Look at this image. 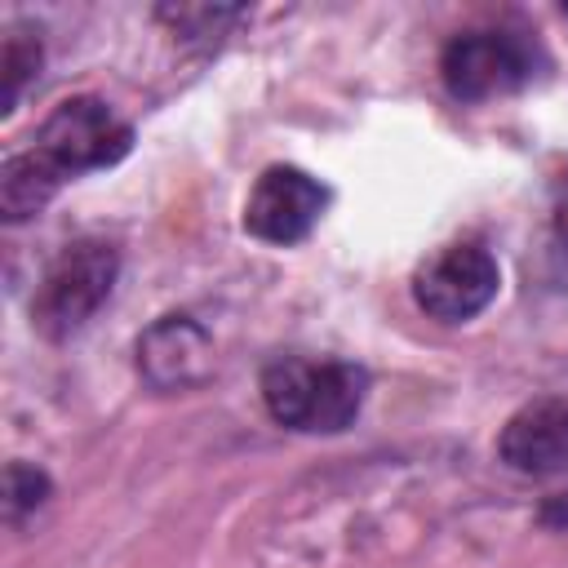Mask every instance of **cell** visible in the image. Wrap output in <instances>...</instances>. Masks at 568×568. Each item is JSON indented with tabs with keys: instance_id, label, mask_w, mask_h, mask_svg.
I'll return each mask as SVG.
<instances>
[{
	"instance_id": "cell-1",
	"label": "cell",
	"mask_w": 568,
	"mask_h": 568,
	"mask_svg": "<svg viewBox=\"0 0 568 568\" xmlns=\"http://www.w3.org/2000/svg\"><path fill=\"white\" fill-rule=\"evenodd\" d=\"M257 390L280 426L302 435H337L359 417L368 399V373L346 359L284 355L262 368Z\"/></svg>"
},
{
	"instance_id": "cell-2",
	"label": "cell",
	"mask_w": 568,
	"mask_h": 568,
	"mask_svg": "<svg viewBox=\"0 0 568 568\" xmlns=\"http://www.w3.org/2000/svg\"><path fill=\"white\" fill-rule=\"evenodd\" d=\"M115 280H120V248L111 240H93V235L71 240L40 275V288L31 297V324L53 342L75 337L106 306Z\"/></svg>"
},
{
	"instance_id": "cell-3",
	"label": "cell",
	"mask_w": 568,
	"mask_h": 568,
	"mask_svg": "<svg viewBox=\"0 0 568 568\" xmlns=\"http://www.w3.org/2000/svg\"><path fill=\"white\" fill-rule=\"evenodd\" d=\"M133 146V124L124 115H115L111 102L102 98H67L58 102L44 124L36 129L31 138V155L58 178H80V173H93V169H111L129 155Z\"/></svg>"
},
{
	"instance_id": "cell-4",
	"label": "cell",
	"mask_w": 568,
	"mask_h": 568,
	"mask_svg": "<svg viewBox=\"0 0 568 568\" xmlns=\"http://www.w3.org/2000/svg\"><path fill=\"white\" fill-rule=\"evenodd\" d=\"M541 58L519 31H462L439 53V80L457 102H488L532 84Z\"/></svg>"
},
{
	"instance_id": "cell-5",
	"label": "cell",
	"mask_w": 568,
	"mask_h": 568,
	"mask_svg": "<svg viewBox=\"0 0 568 568\" xmlns=\"http://www.w3.org/2000/svg\"><path fill=\"white\" fill-rule=\"evenodd\" d=\"M497 288H501V266L475 240H462V244L439 248L413 275V302L430 320H439V324H466V320H475L497 297Z\"/></svg>"
},
{
	"instance_id": "cell-6",
	"label": "cell",
	"mask_w": 568,
	"mask_h": 568,
	"mask_svg": "<svg viewBox=\"0 0 568 568\" xmlns=\"http://www.w3.org/2000/svg\"><path fill=\"white\" fill-rule=\"evenodd\" d=\"M328 209V186L297 164H271L244 200V231L262 244H297Z\"/></svg>"
},
{
	"instance_id": "cell-7",
	"label": "cell",
	"mask_w": 568,
	"mask_h": 568,
	"mask_svg": "<svg viewBox=\"0 0 568 568\" xmlns=\"http://www.w3.org/2000/svg\"><path fill=\"white\" fill-rule=\"evenodd\" d=\"M217 368L209 328L195 315H160L138 337V373L151 390H191L204 386Z\"/></svg>"
},
{
	"instance_id": "cell-8",
	"label": "cell",
	"mask_w": 568,
	"mask_h": 568,
	"mask_svg": "<svg viewBox=\"0 0 568 568\" xmlns=\"http://www.w3.org/2000/svg\"><path fill=\"white\" fill-rule=\"evenodd\" d=\"M497 457L519 475H555L568 466V399L541 395L515 408L497 435Z\"/></svg>"
},
{
	"instance_id": "cell-9",
	"label": "cell",
	"mask_w": 568,
	"mask_h": 568,
	"mask_svg": "<svg viewBox=\"0 0 568 568\" xmlns=\"http://www.w3.org/2000/svg\"><path fill=\"white\" fill-rule=\"evenodd\" d=\"M58 186L62 182L31 151H13L4 160V169H0V213H4V222L18 226V222L36 217L58 195Z\"/></svg>"
},
{
	"instance_id": "cell-10",
	"label": "cell",
	"mask_w": 568,
	"mask_h": 568,
	"mask_svg": "<svg viewBox=\"0 0 568 568\" xmlns=\"http://www.w3.org/2000/svg\"><path fill=\"white\" fill-rule=\"evenodd\" d=\"M49 497H53V479H49L36 462L13 457V462L4 466V519H9V524H22V519L36 515Z\"/></svg>"
},
{
	"instance_id": "cell-11",
	"label": "cell",
	"mask_w": 568,
	"mask_h": 568,
	"mask_svg": "<svg viewBox=\"0 0 568 568\" xmlns=\"http://www.w3.org/2000/svg\"><path fill=\"white\" fill-rule=\"evenodd\" d=\"M0 67H4V111H13L27 93V84L40 75V40L31 31H9L4 36V53H0Z\"/></svg>"
},
{
	"instance_id": "cell-12",
	"label": "cell",
	"mask_w": 568,
	"mask_h": 568,
	"mask_svg": "<svg viewBox=\"0 0 568 568\" xmlns=\"http://www.w3.org/2000/svg\"><path fill=\"white\" fill-rule=\"evenodd\" d=\"M160 18H164L186 44H213V40L222 36V27H231V22L244 18V9H213V4L191 9V4H178V9H160Z\"/></svg>"
},
{
	"instance_id": "cell-13",
	"label": "cell",
	"mask_w": 568,
	"mask_h": 568,
	"mask_svg": "<svg viewBox=\"0 0 568 568\" xmlns=\"http://www.w3.org/2000/svg\"><path fill=\"white\" fill-rule=\"evenodd\" d=\"M564 13H568V9H564Z\"/></svg>"
}]
</instances>
